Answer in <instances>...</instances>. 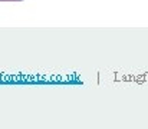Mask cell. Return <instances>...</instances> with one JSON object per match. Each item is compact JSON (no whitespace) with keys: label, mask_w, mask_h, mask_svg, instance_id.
<instances>
[{"label":"cell","mask_w":148,"mask_h":129,"mask_svg":"<svg viewBox=\"0 0 148 129\" xmlns=\"http://www.w3.org/2000/svg\"><path fill=\"white\" fill-rule=\"evenodd\" d=\"M0 1H1V0H0ZM17 1H20V0H17Z\"/></svg>","instance_id":"6da1fadb"}]
</instances>
